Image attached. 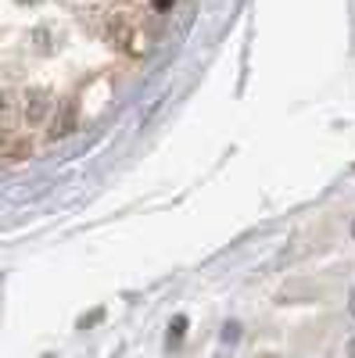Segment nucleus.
I'll return each instance as SVG.
<instances>
[{
	"instance_id": "nucleus-1",
	"label": "nucleus",
	"mask_w": 355,
	"mask_h": 358,
	"mask_svg": "<svg viewBox=\"0 0 355 358\" xmlns=\"http://www.w3.org/2000/svg\"><path fill=\"white\" fill-rule=\"evenodd\" d=\"M54 97H50V90H29L25 94V118L29 122H43V115L50 111Z\"/></svg>"
},
{
	"instance_id": "nucleus-2",
	"label": "nucleus",
	"mask_w": 355,
	"mask_h": 358,
	"mask_svg": "<svg viewBox=\"0 0 355 358\" xmlns=\"http://www.w3.org/2000/svg\"><path fill=\"white\" fill-rule=\"evenodd\" d=\"M76 126H79V104H76V101H69V104L62 108V115L54 118L50 136H54V140H57V136H69V133H76Z\"/></svg>"
},
{
	"instance_id": "nucleus-3",
	"label": "nucleus",
	"mask_w": 355,
	"mask_h": 358,
	"mask_svg": "<svg viewBox=\"0 0 355 358\" xmlns=\"http://www.w3.org/2000/svg\"><path fill=\"white\" fill-rule=\"evenodd\" d=\"M8 129H11V101L0 94V140H4Z\"/></svg>"
},
{
	"instance_id": "nucleus-4",
	"label": "nucleus",
	"mask_w": 355,
	"mask_h": 358,
	"mask_svg": "<svg viewBox=\"0 0 355 358\" xmlns=\"http://www.w3.org/2000/svg\"><path fill=\"white\" fill-rule=\"evenodd\" d=\"M155 4H158V8H169V4H172V0H155Z\"/></svg>"
},
{
	"instance_id": "nucleus-5",
	"label": "nucleus",
	"mask_w": 355,
	"mask_h": 358,
	"mask_svg": "<svg viewBox=\"0 0 355 358\" xmlns=\"http://www.w3.org/2000/svg\"><path fill=\"white\" fill-rule=\"evenodd\" d=\"M351 312H355V294H351Z\"/></svg>"
},
{
	"instance_id": "nucleus-6",
	"label": "nucleus",
	"mask_w": 355,
	"mask_h": 358,
	"mask_svg": "<svg viewBox=\"0 0 355 358\" xmlns=\"http://www.w3.org/2000/svg\"><path fill=\"white\" fill-rule=\"evenodd\" d=\"M351 233H355V222H351Z\"/></svg>"
}]
</instances>
